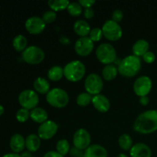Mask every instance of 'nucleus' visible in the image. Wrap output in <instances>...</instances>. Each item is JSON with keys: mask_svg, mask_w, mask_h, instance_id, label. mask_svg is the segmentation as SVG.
<instances>
[{"mask_svg": "<svg viewBox=\"0 0 157 157\" xmlns=\"http://www.w3.org/2000/svg\"><path fill=\"white\" fill-rule=\"evenodd\" d=\"M133 128L141 134H150L157 131V110H149L138 115Z\"/></svg>", "mask_w": 157, "mask_h": 157, "instance_id": "f257e3e1", "label": "nucleus"}, {"mask_svg": "<svg viewBox=\"0 0 157 157\" xmlns=\"http://www.w3.org/2000/svg\"><path fill=\"white\" fill-rule=\"evenodd\" d=\"M141 60L135 55H128L121 61L117 69L121 75L125 78H133L136 76L141 69Z\"/></svg>", "mask_w": 157, "mask_h": 157, "instance_id": "f03ea898", "label": "nucleus"}, {"mask_svg": "<svg viewBox=\"0 0 157 157\" xmlns=\"http://www.w3.org/2000/svg\"><path fill=\"white\" fill-rule=\"evenodd\" d=\"M85 74V65L78 60L70 61L64 67V76L71 82L80 81L84 78Z\"/></svg>", "mask_w": 157, "mask_h": 157, "instance_id": "7ed1b4c3", "label": "nucleus"}, {"mask_svg": "<svg viewBox=\"0 0 157 157\" xmlns=\"http://www.w3.org/2000/svg\"><path fill=\"white\" fill-rule=\"evenodd\" d=\"M46 101L55 108H64L69 103L68 94L64 89L53 88L46 94Z\"/></svg>", "mask_w": 157, "mask_h": 157, "instance_id": "20e7f679", "label": "nucleus"}, {"mask_svg": "<svg viewBox=\"0 0 157 157\" xmlns=\"http://www.w3.org/2000/svg\"><path fill=\"white\" fill-rule=\"evenodd\" d=\"M96 56L98 61L102 64L106 65L111 64L117 59L116 49L111 44L103 43L97 48Z\"/></svg>", "mask_w": 157, "mask_h": 157, "instance_id": "39448f33", "label": "nucleus"}, {"mask_svg": "<svg viewBox=\"0 0 157 157\" xmlns=\"http://www.w3.org/2000/svg\"><path fill=\"white\" fill-rule=\"evenodd\" d=\"M21 57L25 62L29 64H38L44 59V52L41 48L35 45L29 46L21 53Z\"/></svg>", "mask_w": 157, "mask_h": 157, "instance_id": "423d86ee", "label": "nucleus"}, {"mask_svg": "<svg viewBox=\"0 0 157 157\" xmlns=\"http://www.w3.org/2000/svg\"><path fill=\"white\" fill-rule=\"evenodd\" d=\"M104 36L110 41H116L121 39L123 35V30L119 23L112 19L107 20L102 27Z\"/></svg>", "mask_w": 157, "mask_h": 157, "instance_id": "0eeeda50", "label": "nucleus"}, {"mask_svg": "<svg viewBox=\"0 0 157 157\" xmlns=\"http://www.w3.org/2000/svg\"><path fill=\"white\" fill-rule=\"evenodd\" d=\"M18 102L22 108L32 110L37 107L39 103L38 95L35 90L27 89L22 90L18 95Z\"/></svg>", "mask_w": 157, "mask_h": 157, "instance_id": "6e6552de", "label": "nucleus"}, {"mask_svg": "<svg viewBox=\"0 0 157 157\" xmlns=\"http://www.w3.org/2000/svg\"><path fill=\"white\" fill-rule=\"evenodd\" d=\"M84 88L90 95H98L101 94L104 88V81L102 78L98 74H90L84 81Z\"/></svg>", "mask_w": 157, "mask_h": 157, "instance_id": "1a4fd4ad", "label": "nucleus"}, {"mask_svg": "<svg viewBox=\"0 0 157 157\" xmlns=\"http://www.w3.org/2000/svg\"><path fill=\"white\" fill-rule=\"evenodd\" d=\"M91 136L90 133L84 128H80L75 131L73 136V144L75 148L84 151L90 146Z\"/></svg>", "mask_w": 157, "mask_h": 157, "instance_id": "9d476101", "label": "nucleus"}, {"mask_svg": "<svg viewBox=\"0 0 157 157\" xmlns=\"http://www.w3.org/2000/svg\"><path fill=\"white\" fill-rule=\"evenodd\" d=\"M153 87V83L148 76H141L138 78L133 84V90L137 96H148Z\"/></svg>", "mask_w": 157, "mask_h": 157, "instance_id": "9b49d317", "label": "nucleus"}, {"mask_svg": "<svg viewBox=\"0 0 157 157\" xmlns=\"http://www.w3.org/2000/svg\"><path fill=\"white\" fill-rule=\"evenodd\" d=\"M58 130V125L55 121L48 120L43 124H40L38 130V136L41 140H48L55 136Z\"/></svg>", "mask_w": 157, "mask_h": 157, "instance_id": "f8f14e48", "label": "nucleus"}, {"mask_svg": "<svg viewBox=\"0 0 157 157\" xmlns=\"http://www.w3.org/2000/svg\"><path fill=\"white\" fill-rule=\"evenodd\" d=\"M94 43L89 37L79 38L75 44V52L81 57H87L91 54Z\"/></svg>", "mask_w": 157, "mask_h": 157, "instance_id": "ddd939ff", "label": "nucleus"}, {"mask_svg": "<svg viewBox=\"0 0 157 157\" xmlns=\"http://www.w3.org/2000/svg\"><path fill=\"white\" fill-rule=\"evenodd\" d=\"M25 26L28 32L32 35H39L44 32L46 24L41 17L32 16L26 20Z\"/></svg>", "mask_w": 157, "mask_h": 157, "instance_id": "4468645a", "label": "nucleus"}, {"mask_svg": "<svg viewBox=\"0 0 157 157\" xmlns=\"http://www.w3.org/2000/svg\"><path fill=\"white\" fill-rule=\"evenodd\" d=\"M92 104L94 108L100 113H107L110 108V102L109 99L101 94L93 97Z\"/></svg>", "mask_w": 157, "mask_h": 157, "instance_id": "2eb2a0df", "label": "nucleus"}, {"mask_svg": "<svg viewBox=\"0 0 157 157\" xmlns=\"http://www.w3.org/2000/svg\"><path fill=\"white\" fill-rule=\"evenodd\" d=\"M131 157H152V150L147 144L137 143L130 150Z\"/></svg>", "mask_w": 157, "mask_h": 157, "instance_id": "dca6fc26", "label": "nucleus"}, {"mask_svg": "<svg viewBox=\"0 0 157 157\" xmlns=\"http://www.w3.org/2000/svg\"><path fill=\"white\" fill-rule=\"evenodd\" d=\"M9 146L13 153L18 154L25 148V139L20 133H15L11 137Z\"/></svg>", "mask_w": 157, "mask_h": 157, "instance_id": "f3484780", "label": "nucleus"}, {"mask_svg": "<svg viewBox=\"0 0 157 157\" xmlns=\"http://www.w3.org/2000/svg\"><path fill=\"white\" fill-rule=\"evenodd\" d=\"M84 157H108V153L103 146L93 144L84 150Z\"/></svg>", "mask_w": 157, "mask_h": 157, "instance_id": "a211bd4d", "label": "nucleus"}, {"mask_svg": "<svg viewBox=\"0 0 157 157\" xmlns=\"http://www.w3.org/2000/svg\"><path fill=\"white\" fill-rule=\"evenodd\" d=\"M73 29L75 33L81 38L87 37V35L90 34V31H91L88 22L83 19L77 20L74 24Z\"/></svg>", "mask_w": 157, "mask_h": 157, "instance_id": "6ab92c4d", "label": "nucleus"}, {"mask_svg": "<svg viewBox=\"0 0 157 157\" xmlns=\"http://www.w3.org/2000/svg\"><path fill=\"white\" fill-rule=\"evenodd\" d=\"M41 138L36 134H29L25 138V148L30 153H35L39 150L41 147Z\"/></svg>", "mask_w": 157, "mask_h": 157, "instance_id": "aec40b11", "label": "nucleus"}, {"mask_svg": "<svg viewBox=\"0 0 157 157\" xmlns=\"http://www.w3.org/2000/svg\"><path fill=\"white\" fill-rule=\"evenodd\" d=\"M150 44L147 40L140 39L134 43L132 48L133 55L136 57H143L147 52H149Z\"/></svg>", "mask_w": 157, "mask_h": 157, "instance_id": "412c9836", "label": "nucleus"}, {"mask_svg": "<svg viewBox=\"0 0 157 157\" xmlns=\"http://www.w3.org/2000/svg\"><path fill=\"white\" fill-rule=\"evenodd\" d=\"M30 118L35 123L41 124L48 121V114L47 111L44 109L37 107L35 109L31 110Z\"/></svg>", "mask_w": 157, "mask_h": 157, "instance_id": "4be33fe9", "label": "nucleus"}, {"mask_svg": "<svg viewBox=\"0 0 157 157\" xmlns=\"http://www.w3.org/2000/svg\"><path fill=\"white\" fill-rule=\"evenodd\" d=\"M33 87L36 93L41 94H47L50 91V84L48 81L41 77H39L35 80Z\"/></svg>", "mask_w": 157, "mask_h": 157, "instance_id": "5701e85b", "label": "nucleus"}, {"mask_svg": "<svg viewBox=\"0 0 157 157\" xmlns=\"http://www.w3.org/2000/svg\"><path fill=\"white\" fill-rule=\"evenodd\" d=\"M118 69L113 64L106 65L102 70V77L104 80L110 81L114 80L118 75Z\"/></svg>", "mask_w": 157, "mask_h": 157, "instance_id": "b1692460", "label": "nucleus"}, {"mask_svg": "<svg viewBox=\"0 0 157 157\" xmlns=\"http://www.w3.org/2000/svg\"><path fill=\"white\" fill-rule=\"evenodd\" d=\"M28 40L23 35H18L13 38L12 46L18 52H23L27 48Z\"/></svg>", "mask_w": 157, "mask_h": 157, "instance_id": "393cba45", "label": "nucleus"}, {"mask_svg": "<svg viewBox=\"0 0 157 157\" xmlns=\"http://www.w3.org/2000/svg\"><path fill=\"white\" fill-rule=\"evenodd\" d=\"M63 77H64V68L61 66H53L48 71V78L52 81H59Z\"/></svg>", "mask_w": 157, "mask_h": 157, "instance_id": "a878e982", "label": "nucleus"}, {"mask_svg": "<svg viewBox=\"0 0 157 157\" xmlns=\"http://www.w3.org/2000/svg\"><path fill=\"white\" fill-rule=\"evenodd\" d=\"M118 144L123 150L129 151V150H131L132 147L133 146V139L127 133H123L120 136L119 139H118Z\"/></svg>", "mask_w": 157, "mask_h": 157, "instance_id": "bb28decb", "label": "nucleus"}, {"mask_svg": "<svg viewBox=\"0 0 157 157\" xmlns=\"http://www.w3.org/2000/svg\"><path fill=\"white\" fill-rule=\"evenodd\" d=\"M70 2L67 0H50L48 2L49 8L54 12H59L67 9Z\"/></svg>", "mask_w": 157, "mask_h": 157, "instance_id": "cd10ccee", "label": "nucleus"}, {"mask_svg": "<svg viewBox=\"0 0 157 157\" xmlns=\"http://www.w3.org/2000/svg\"><path fill=\"white\" fill-rule=\"evenodd\" d=\"M71 147L68 141L65 139L60 140L56 144V151L63 156H66L68 153H70Z\"/></svg>", "mask_w": 157, "mask_h": 157, "instance_id": "c85d7f7f", "label": "nucleus"}, {"mask_svg": "<svg viewBox=\"0 0 157 157\" xmlns=\"http://www.w3.org/2000/svg\"><path fill=\"white\" fill-rule=\"evenodd\" d=\"M93 97L87 92H83L77 97V104L80 107H87L92 102Z\"/></svg>", "mask_w": 157, "mask_h": 157, "instance_id": "c756f323", "label": "nucleus"}, {"mask_svg": "<svg viewBox=\"0 0 157 157\" xmlns=\"http://www.w3.org/2000/svg\"><path fill=\"white\" fill-rule=\"evenodd\" d=\"M67 12L70 14L71 16L74 17H78L79 15H81V13L83 12L82 7H81V5L78 2H70V4L68 5V7L67 9Z\"/></svg>", "mask_w": 157, "mask_h": 157, "instance_id": "7c9ffc66", "label": "nucleus"}, {"mask_svg": "<svg viewBox=\"0 0 157 157\" xmlns=\"http://www.w3.org/2000/svg\"><path fill=\"white\" fill-rule=\"evenodd\" d=\"M30 110L25 108H20L16 113V120L20 123H25L30 118Z\"/></svg>", "mask_w": 157, "mask_h": 157, "instance_id": "2f4dec72", "label": "nucleus"}, {"mask_svg": "<svg viewBox=\"0 0 157 157\" xmlns=\"http://www.w3.org/2000/svg\"><path fill=\"white\" fill-rule=\"evenodd\" d=\"M104 37V34H103V31L101 29L99 28H94L92 29L90 31V34H89V38L94 41V42H97L102 39Z\"/></svg>", "mask_w": 157, "mask_h": 157, "instance_id": "473e14b6", "label": "nucleus"}, {"mask_svg": "<svg viewBox=\"0 0 157 157\" xmlns=\"http://www.w3.org/2000/svg\"><path fill=\"white\" fill-rule=\"evenodd\" d=\"M57 14L56 12L52 10L46 11L42 15V19L45 24H51L56 20Z\"/></svg>", "mask_w": 157, "mask_h": 157, "instance_id": "72a5a7b5", "label": "nucleus"}, {"mask_svg": "<svg viewBox=\"0 0 157 157\" xmlns=\"http://www.w3.org/2000/svg\"><path fill=\"white\" fill-rule=\"evenodd\" d=\"M124 18V12L121 9H116L112 13V20L116 21L117 23L121 22Z\"/></svg>", "mask_w": 157, "mask_h": 157, "instance_id": "f704fd0d", "label": "nucleus"}, {"mask_svg": "<svg viewBox=\"0 0 157 157\" xmlns=\"http://www.w3.org/2000/svg\"><path fill=\"white\" fill-rule=\"evenodd\" d=\"M143 59H144V61L147 64H153L155 61V60H156V55H155V54L153 52L149 51L148 52H147L143 56Z\"/></svg>", "mask_w": 157, "mask_h": 157, "instance_id": "c9c22d12", "label": "nucleus"}, {"mask_svg": "<svg viewBox=\"0 0 157 157\" xmlns=\"http://www.w3.org/2000/svg\"><path fill=\"white\" fill-rule=\"evenodd\" d=\"M78 3L81 5V7L87 9V8H92L93 5L95 4V1L94 0H79Z\"/></svg>", "mask_w": 157, "mask_h": 157, "instance_id": "e433bc0d", "label": "nucleus"}, {"mask_svg": "<svg viewBox=\"0 0 157 157\" xmlns=\"http://www.w3.org/2000/svg\"><path fill=\"white\" fill-rule=\"evenodd\" d=\"M84 152L83 150H78L74 147V148L71 149L70 154L71 156L74 157H84Z\"/></svg>", "mask_w": 157, "mask_h": 157, "instance_id": "4c0bfd02", "label": "nucleus"}, {"mask_svg": "<svg viewBox=\"0 0 157 157\" xmlns=\"http://www.w3.org/2000/svg\"><path fill=\"white\" fill-rule=\"evenodd\" d=\"M84 16L87 19H91L94 16V11L92 8H87L84 11Z\"/></svg>", "mask_w": 157, "mask_h": 157, "instance_id": "58836bf2", "label": "nucleus"}, {"mask_svg": "<svg viewBox=\"0 0 157 157\" xmlns=\"http://www.w3.org/2000/svg\"><path fill=\"white\" fill-rule=\"evenodd\" d=\"M43 157H64L60 153H58L57 151L55 150H51V151L47 152Z\"/></svg>", "mask_w": 157, "mask_h": 157, "instance_id": "ea45409f", "label": "nucleus"}, {"mask_svg": "<svg viewBox=\"0 0 157 157\" xmlns=\"http://www.w3.org/2000/svg\"><path fill=\"white\" fill-rule=\"evenodd\" d=\"M139 102L142 106H147L150 103V98L148 96L140 97L139 99Z\"/></svg>", "mask_w": 157, "mask_h": 157, "instance_id": "a19ab883", "label": "nucleus"}, {"mask_svg": "<svg viewBox=\"0 0 157 157\" xmlns=\"http://www.w3.org/2000/svg\"><path fill=\"white\" fill-rule=\"evenodd\" d=\"M2 157H21V155L18 154V153H6Z\"/></svg>", "mask_w": 157, "mask_h": 157, "instance_id": "79ce46f5", "label": "nucleus"}, {"mask_svg": "<svg viewBox=\"0 0 157 157\" xmlns=\"http://www.w3.org/2000/svg\"><path fill=\"white\" fill-rule=\"evenodd\" d=\"M4 111H5L4 107H3L2 105H1V104H0V116H2V115L4 113Z\"/></svg>", "mask_w": 157, "mask_h": 157, "instance_id": "37998d69", "label": "nucleus"}, {"mask_svg": "<svg viewBox=\"0 0 157 157\" xmlns=\"http://www.w3.org/2000/svg\"><path fill=\"white\" fill-rule=\"evenodd\" d=\"M117 157H129V156H127V154H125V153H120V154Z\"/></svg>", "mask_w": 157, "mask_h": 157, "instance_id": "c03bdc74", "label": "nucleus"}, {"mask_svg": "<svg viewBox=\"0 0 157 157\" xmlns=\"http://www.w3.org/2000/svg\"><path fill=\"white\" fill-rule=\"evenodd\" d=\"M0 9H1V8H0Z\"/></svg>", "mask_w": 157, "mask_h": 157, "instance_id": "a18cd8bd", "label": "nucleus"}]
</instances>
